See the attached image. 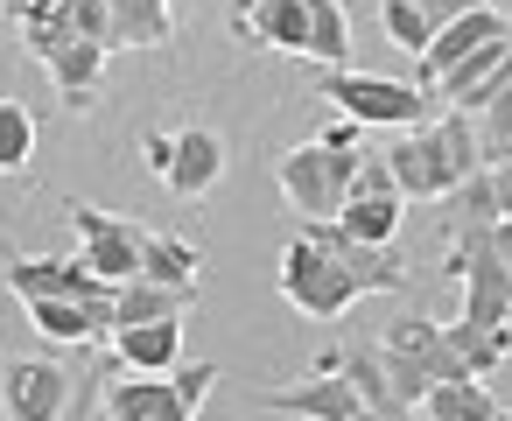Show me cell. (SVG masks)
<instances>
[{
	"label": "cell",
	"mask_w": 512,
	"mask_h": 421,
	"mask_svg": "<svg viewBox=\"0 0 512 421\" xmlns=\"http://www.w3.org/2000/svg\"><path fill=\"white\" fill-rule=\"evenodd\" d=\"M337 358H344V379L358 386V400H365L379 421H414V407L393 393V379H386V365H379L372 351H337Z\"/></svg>",
	"instance_id": "obj_23"
},
{
	"label": "cell",
	"mask_w": 512,
	"mask_h": 421,
	"mask_svg": "<svg viewBox=\"0 0 512 421\" xmlns=\"http://www.w3.org/2000/svg\"><path fill=\"white\" fill-rule=\"evenodd\" d=\"M316 99L337 106V120L351 127H421V113L435 106L421 85H400V78H372V71H316Z\"/></svg>",
	"instance_id": "obj_7"
},
{
	"label": "cell",
	"mask_w": 512,
	"mask_h": 421,
	"mask_svg": "<svg viewBox=\"0 0 512 421\" xmlns=\"http://www.w3.org/2000/svg\"><path fill=\"white\" fill-rule=\"evenodd\" d=\"M113 358L127 372H176L183 365V323H127V330H113Z\"/></svg>",
	"instance_id": "obj_18"
},
{
	"label": "cell",
	"mask_w": 512,
	"mask_h": 421,
	"mask_svg": "<svg viewBox=\"0 0 512 421\" xmlns=\"http://www.w3.org/2000/svg\"><path fill=\"white\" fill-rule=\"evenodd\" d=\"M71 211V225L85 232V267L92 274H106V281H134L141 274V225H127V218H106V211H92V204H64Z\"/></svg>",
	"instance_id": "obj_14"
},
{
	"label": "cell",
	"mask_w": 512,
	"mask_h": 421,
	"mask_svg": "<svg viewBox=\"0 0 512 421\" xmlns=\"http://www.w3.org/2000/svg\"><path fill=\"white\" fill-rule=\"evenodd\" d=\"M176 36L169 0H106V50H162Z\"/></svg>",
	"instance_id": "obj_17"
},
{
	"label": "cell",
	"mask_w": 512,
	"mask_h": 421,
	"mask_svg": "<svg viewBox=\"0 0 512 421\" xmlns=\"http://www.w3.org/2000/svg\"><path fill=\"white\" fill-rule=\"evenodd\" d=\"M0 400H8V421H57L71 400V372L57 358H8L0 365Z\"/></svg>",
	"instance_id": "obj_13"
},
{
	"label": "cell",
	"mask_w": 512,
	"mask_h": 421,
	"mask_svg": "<svg viewBox=\"0 0 512 421\" xmlns=\"http://www.w3.org/2000/svg\"><path fill=\"white\" fill-rule=\"evenodd\" d=\"M99 386H106V365L71 372V400H64V414H57V421H99Z\"/></svg>",
	"instance_id": "obj_28"
},
{
	"label": "cell",
	"mask_w": 512,
	"mask_h": 421,
	"mask_svg": "<svg viewBox=\"0 0 512 421\" xmlns=\"http://www.w3.org/2000/svg\"><path fill=\"white\" fill-rule=\"evenodd\" d=\"M505 134H512V85L477 113V148H491V141H505Z\"/></svg>",
	"instance_id": "obj_29"
},
{
	"label": "cell",
	"mask_w": 512,
	"mask_h": 421,
	"mask_svg": "<svg viewBox=\"0 0 512 421\" xmlns=\"http://www.w3.org/2000/svg\"><path fill=\"white\" fill-rule=\"evenodd\" d=\"M449 274L463 281V316L456 323H512V267L498 260L491 225H456Z\"/></svg>",
	"instance_id": "obj_8"
},
{
	"label": "cell",
	"mask_w": 512,
	"mask_h": 421,
	"mask_svg": "<svg viewBox=\"0 0 512 421\" xmlns=\"http://www.w3.org/2000/svg\"><path fill=\"white\" fill-rule=\"evenodd\" d=\"M141 155H148V169H155V183H162V169H169V134H162V127L141 134Z\"/></svg>",
	"instance_id": "obj_32"
},
{
	"label": "cell",
	"mask_w": 512,
	"mask_h": 421,
	"mask_svg": "<svg viewBox=\"0 0 512 421\" xmlns=\"http://www.w3.org/2000/svg\"><path fill=\"white\" fill-rule=\"evenodd\" d=\"M449 211H456V225H498V197H491V176L477 169L470 183H456V190H449Z\"/></svg>",
	"instance_id": "obj_26"
},
{
	"label": "cell",
	"mask_w": 512,
	"mask_h": 421,
	"mask_svg": "<svg viewBox=\"0 0 512 421\" xmlns=\"http://www.w3.org/2000/svg\"><path fill=\"white\" fill-rule=\"evenodd\" d=\"M379 22H386V36H393L400 50H414V57H421V50L435 43L428 15H421V8H407V0H386V8H379Z\"/></svg>",
	"instance_id": "obj_27"
},
{
	"label": "cell",
	"mask_w": 512,
	"mask_h": 421,
	"mask_svg": "<svg viewBox=\"0 0 512 421\" xmlns=\"http://www.w3.org/2000/svg\"><path fill=\"white\" fill-rule=\"evenodd\" d=\"M449 351L463 358V372H491V365H505V351H512V323H449Z\"/></svg>",
	"instance_id": "obj_24"
},
{
	"label": "cell",
	"mask_w": 512,
	"mask_h": 421,
	"mask_svg": "<svg viewBox=\"0 0 512 421\" xmlns=\"http://www.w3.org/2000/svg\"><path fill=\"white\" fill-rule=\"evenodd\" d=\"M407 281V253H400V239L393 246H365V239H351L337 218H309L295 239H288V253H281V295L302 309V316H344L358 295H372V288H400Z\"/></svg>",
	"instance_id": "obj_1"
},
{
	"label": "cell",
	"mask_w": 512,
	"mask_h": 421,
	"mask_svg": "<svg viewBox=\"0 0 512 421\" xmlns=\"http://www.w3.org/2000/svg\"><path fill=\"white\" fill-rule=\"evenodd\" d=\"M491 197H498V218H512V162H491Z\"/></svg>",
	"instance_id": "obj_31"
},
{
	"label": "cell",
	"mask_w": 512,
	"mask_h": 421,
	"mask_svg": "<svg viewBox=\"0 0 512 421\" xmlns=\"http://www.w3.org/2000/svg\"><path fill=\"white\" fill-rule=\"evenodd\" d=\"M498 421H512V407H498Z\"/></svg>",
	"instance_id": "obj_35"
},
{
	"label": "cell",
	"mask_w": 512,
	"mask_h": 421,
	"mask_svg": "<svg viewBox=\"0 0 512 421\" xmlns=\"http://www.w3.org/2000/svg\"><path fill=\"white\" fill-rule=\"evenodd\" d=\"M498 15H505V22H512V0H505V8H498Z\"/></svg>",
	"instance_id": "obj_34"
},
{
	"label": "cell",
	"mask_w": 512,
	"mask_h": 421,
	"mask_svg": "<svg viewBox=\"0 0 512 421\" xmlns=\"http://www.w3.org/2000/svg\"><path fill=\"white\" fill-rule=\"evenodd\" d=\"M351 169H358V127L351 120H330L316 141L288 148L281 155V190L302 218H337L344 190H351Z\"/></svg>",
	"instance_id": "obj_5"
},
{
	"label": "cell",
	"mask_w": 512,
	"mask_h": 421,
	"mask_svg": "<svg viewBox=\"0 0 512 421\" xmlns=\"http://www.w3.org/2000/svg\"><path fill=\"white\" fill-rule=\"evenodd\" d=\"M29 155H36V120H29V106L0 99V176L29 169Z\"/></svg>",
	"instance_id": "obj_25"
},
{
	"label": "cell",
	"mask_w": 512,
	"mask_h": 421,
	"mask_svg": "<svg viewBox=\"0 0 512 421\" xmlns=\"http://www.w3.org/2000/svg\"><path fill=\"white\" fill-rule=\"evenodd\" d=\"M379 365H386V379H393V393H400L407 407H421L428 386L463 379V358L449 351V330L428 323V316H393L386 337H379ZM470 379H477V372H470Z\"/></svg>",
	"instance_id": "obj_6"
},
{
	"label": "cell",
	"mask_w": 512,
	"mask_h": 421,
	"mask_svg": "<svg viewBox=\"0 0 512 421\" xmlns=\"http://www.w3.org/2000/svg\"><path fill=\"white\" fill-rule=\"evenodd\" d=\"M225 22L246 50H288L316 71H344L351 57V22L337 0H232Z\"/></svg>",
	"instance_id": "obj_2"
},
{
	"label": "cell",
	"mask_w": 512,
	"mask_h": 421,
	"mask_svg": "<svg viewBox=\"0 0 512 421\" xmlns=\"http://www.w3.org/2000/svg\"><path fill=\"white\" fill-rule=\"evenodd\" d=\"M29 323H36L50 344H106V337H113V316L78 309V302H29Z\"/></svg>",
	"instance_id": "obj_21"
},
{
	"label": "cell",
	"mask_w": 512,
	"mask_h": 421,
	"mask_svg": "<svg viewBox=\"0 0 512 421\" xmlns=\"http://www.w3.org/2000/svg\"><path fill=\"white\" fill-rule=\"evenodd\" d=\"M386 169H393V190L400 197H449L456 183H470L484 169L477 155V120L470 113H442L435 127H407L393 148H386Z\"/></svg>",
	"instance_id": "obj_3"
},
{
	"label": "cell",
	"mask_w": 512,
	"mask_h": 421,
	"mask_svg": "<svg viewBox=\"0 0 512 421\" xmlns=\"http://www.w3.org/2000/svg\"><path fill=\"white\" fill-rule=\"evenodd\" d=\"M197 246L176 239V232H148L141 225V274L134 281H162V288H197Z\"/></svg>",
	"instance_id": "obj_20"
},
{
	"label": "cell",
	"mask_w": 512,
	"mask_h": 421,
	"mask_svg": "<svg viewBox=\"0 0 512 421\" xmlns=\"http://www.w3.org/2000/svg\"><path fill=\"white\" fill-rule=\"evenodd\" d=\"M491 246H498V260L512 267V218H498V225H491Z\"/></svg>",
	"instance_id": "obj_33"
},
{
	"label": "cell",
	"mask_w": 512,
	"mask_h": 421,
	"mask_svg": "<svg viewBox=\"0 0 512 421\" xmlns=\"http://www.w3.org/2000/svg\"><path fill=\"white\" fill-rule=\"evenodd\" d=\"M218 176H225V141H218L211 127L169 134V169H162V183H169L176 197H204V190H218Z\"/></svg>",
	"instance_id": "obj_16"
},
{
	"label": "cell",
	"mask_w": 512,
	"mask_h": 421,
	"mask_svg": "<svg viewBox=\"0 0 512 421\" xmlns=\"http://www.w3.org/2000/svg\"><path fill=\"white\" fill-rule=\"evenodd\" d=\"M421 407H428V421H498V400H491V386L484 379H442V386H428L421 393Z\"/></svg>",
	"instance_id": "obj_22"
},
{
	"label": "cell",
	"mask_w": 512,
	"mask_h": 421,
	"mask_svg": "<svg viewBox=\"0 0 512 421\" xmlns=\"http://www.w3.org/2000/svg\"><path fill=\"white\" fill-rule=\"evenodd\" d=\"M0 281L22 302H78V309H99V316H113V302H120V281L92 274L85 260H29V253H8V246H0Z\"/></svg>",
	"instance_id": "obj_9"
},
{
	"label": "cell",
	"mask_w": 512,
	"mask_h": 421,
	"mask_svg": "<svg viewBox=\"0 0 512 421\" xmlns=\"http://www.w3.org/2000/svg\"><path fill=\"white\" fill-rule=\"evenodd\" d=\"M197 302V288H162V281H120L113 302V330L127 323H183V309Z\"/></svg>",
	"instance_id": "obj_19"
},
{
	"label": "cell",
	"mask_w": 512,
	"mask_h": 421,
	"mask_svg": "<svg viewBox=\"0 0 512 421\" xmlns=\"http://www.w3.org/2000/svg\"><path fill=\"white\" fill-rule=\"evenodd\" d=\"M407 8H421L428 29H442V22H456V15H470V8H491V0H407Z\"/></svg>",
	"instance_id": "obj_30"
},
{
	"label": "cell",
	"mask_w": 512,
	"mask_h": 421,
	"mask_svg": "<svg viewBox=\"0 0 512 421\" xmlns=\"http://www.w3.org/2000/svg\"><path fill=\"white\" fill-rule=\"evenodd\" d=\"M491 36H512V22H505L498 8H470V15H456V22H442V29H435V43L414 57V85L428 92L456 57H470V50H477V43H491Z\"/></svg>",
	"instance_id": "obj_15"
},
{
	"label": "cell",
	"mask_w": 512,
	"mask_h": 421,
	"mask_svg": "<svg viewBox=\"0 0 512 421\" xmlns=\"http://www.w3.org/2000/svg\"><path fill=\"white\" fill-rule=\"evenodd\" d=\"M260 407H267V414H309V421H379V414L358 400V386L344 379V358H337V351H323L302 386L260 393Z\"/></svg>",
	"instance_id": "obj_11"
},
{
	"label": "cell",
	"mask_w": 512,
	"mask_h": 421,
	"mask_svg": "<svg viewBox=\"0 0 512 421\" xmlns=\"http://www.w3.org/2000/svg\"><path fill=\"white\" fill-rule=\"evenodd\" d=\"M22 36H29L36 64L57 78L64 106H71V113H92V99H99V71H106V57H113V50H99L92 36H78L64 15H57V22H29Z\"/></svg>",
	"instance_id": "obj_10"
},
{
	"label": "cell",
	"mask_w": 512,
	"mask_h": 421,
	"mask_svg": "<svg viewBox=\"0 0 512 421\" xmlns=\"http://www.w3.org/2000/svg\"><path fill=\"white\" fill-rule=\"evenodd\" d=\"M337 225H344L351 239H365V246H393V232H400V190H393L386 155H358L351 190H344V204H337Z\"/></svg>",
	"instance_id": "obj_12"
},
{
	"label": "cell",
	"mask_w": 512,
	"mask_h": 421,
	"mask_svg": "<svg viewBox=\"0 0 512 421\" xmlns=\"http://www.w3.org/2000/svg\"><path fill=\"white\" fill-rule=\"evenodd\" d=\"M218 365H176V372H113L99 386V421H197V407L211 400Z\"/></svg>",
	"instance_id": "obj_4"
}]
</instances>
